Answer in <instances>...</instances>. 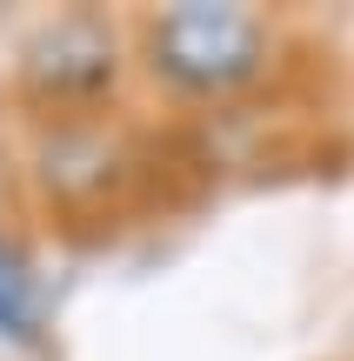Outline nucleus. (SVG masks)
I'll list each match as a JSON object with an SVG mask.
<instances>
[{
    "mask_svg": "<svg viewBox=\"0 0 354 361\" xmlns=\"http://www.w3.org/2000/svg\"><path fill=\"white\" fill-rule=\"evenodd\" d=\"M147 67L167 80L174 94H241L248 80L267 74V54H274V34L254 7H234V0H181V7H160L141 34Z\"/></svg>",
    "mask_w": 354,
    "mask_h": 361,
    "instance_id": "1",
    "label": "nucleus"
},
{
    "mask_svg": "<svg viewBox=\"0 0 354 361\" xmlns=\"http://www.w3.org/2000/svg\"><path fill=\"white\" fill-rule=\"evenodd\" d=\"M114 34L94 13H67V20L40 27L20 54V80L40 101H94L101 87H114Z\"/></svg>",
    "mask_w": 354,
    "mask_h": 361,
    "instance_id": "2",
    "label": "nucleus"
},
{
    "mask_svg": "<svg viewBox=\"0 0 354 361\" xmlns=\"http://www.w3.org/2000/svg\"><path fill=\"white\" fill-rule=\"evenodd\" d=\"M40 281H34V261L20 255L13 241H0V341H40Z\"/></svg>",
    "mask_w": 354,
    "mask_h": 361,
    "instance_id": "3",
    "label": "nucleus"
}]
</instances>
